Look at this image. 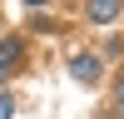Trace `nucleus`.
<instances>
[{"label":"nucleus","instance_id":"1","mask_svg":"<svg viewBox=\"0 0 124 119\" xmlns=\"http://www.w3.org/2000/svg\"><path fill=\"white\" fill-rule=\"evenodd\" d=\"M89 20H94V25H114L119 20V10H124V0H89Z\"/></svg>","mask_w":124,"mask_h":119},{"label":"nucleus","instance_id":"3","mask_svg":"<svg viewBox=\"0 0 124 119\" xmlns=\"http://www.w3.org/2000/svg\"><path fill=\"white\" fill-rule=\"evenodd\" d=\"M0 60H5V65L20 60V45H15V40H0Z\"/></svg>","mask_w":124,"mask_h":119},{"label":"nucleus","instance_id":"6","mask_svg":"<svg viewBox=\"0 0 124 119\" xmlns=\"http://www.w3.org/2000/svg\"><path fill=\"white\" fill-rule=\"evenodd\" d=\"M5 74H10V65H5V60H0V79H5Z\"/></svg>","mask_w":124,"mask_h":119},{"label":"nucleus","instance_id":"4","mask_svg":"<svg viewBox=\"0 0 124 119\" xmlns=\"http://www.w3.org/2000/svg\"><path fill=\"white\" fill-rule=\"evenodd\" d=\"M10 114H15V99H10V94H0V119H10Z\"/></svg>","mask_w":124,"mask_h":119},{"label":"nucleus","instance_id":"5","mask_svg":"<svg viewBox=\"0 0 124 119\" xmlns=\"http://www.w3.org/2000/svg\"><path fill=\"white\" fill-rule=\"evenodd\" d=\"M114 99H119V109H124V79H119V84H114Z\"/></svg>","mask_w":124,"mask_h":119},{"label":"nucleus","instance_id":"7","mask_svg":"<svg viewBox=\"0 0 124 119\" xmlns=\"http://www.w3.org/2000/svg\"><path fill=\"white\" fill-rule=\"evenodd\" d=\"M30 5H45V0H30Z\"/></svg>","mask_w":124,"mask_h":119},{"label":"nucleus","instance_id":"2","mask_svg":"<svg viewBox=\"0 0 124 119\" xmlns=\"http://www.w3.org/2000/svg\"><path fill=\"white\" fill-rule=\"evenodd\" d=\"M70 74H75L79 84H94V79H99V60H94V55H79L75 65H70Z\"/></svg>","mask_w":124,"mask_h":119}]
</instances>
